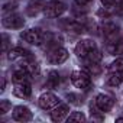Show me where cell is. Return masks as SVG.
Wrapping results in <instances>:
<instances>
[{"mask_svg": "<svg viewBox=\"0 0 123 123\" xmlns=\"http://www.w3.org/2000/svg\"><path fill=\"white\" fill-rule=\"evenodd\" d=\"M5 87H6V80L3 78V80H2V91L5 90Z\"/></svg>", "mask_w": 123, "mask_h": 123, "instance_id": "obj_30", "label": "cell"}, {"mask_svg": "<svg viewBox=\"0 0 123 123\" xmlns=\"http://www.w3.org/2000/svg\"><path fill=\"white\" fill-rule=\"evenodd\" d=\"M64 26L67 28V31H73V32H77V33H81L84 32V26L75 20H65L64 22Z\"/></svg>", "mask_w": 123, "mask_h": 123, "instance_id": "obj_20", "label": "cell"}, {"mask_svg": "<svg viewBox=\"0 0 123 123\" xmlns=\"http://www.w3.org/2000/svg\"><path fill=\"white\" fill-rule=\"evenodd\" d=\"M12 78H13V83H25V81H29L31 74L23 65H20L18 70L13 71V77Z\"/></svg>", "mask_w": 123, "mask_h": 123, "instance_id": "obj_16", "label": "cell"}, {"mask_svg": "<svg viewBox=\"0 0 123 123\" xmlns=\"http://www.w3.org/2000/svg\"><path fill=\"white\" fill-rule=\"evenodd\" d=\"M59 74L56 71H51L46 77V87L48 88H56L59 86Z\"/></svg>", "mask_w": 123, "mask_h": 123, "instance_id": "obj_18", "label": "cell"}, {"mask_svg": "<svg viewBox=\"0 0 123 123\" xmlns=\"http://www.w3.org/2000/svg\"><path fill=\"white\" fill-rule=\"evenodd\" d=\"M45 6H46V0H31L28 3L26 12L29 16H35L41 10H45Z\"/></svg>", "mask_w": 123, "mask_h": 123, "instance_id": "obj_13", "label": "cell"}, {"mask_svg": "<svg viewBox=\"0 0 123 123\" xmlns=\"http://www.w3.org/2000/svg\"><path fill=\"white\" fill-rule=\"evenodd\" d=\"M13 93H15V96L19 97V98H28V97H31V94H32V86L29 84V81H25V83H15Z\"/></svg>", "mask_w": 123, "mask_h": 123, "instance_id": "obj_12", "label": "cell"}, {"mask_svg": "<svg viewBox=\"0 0 123 123\" xmlns=\"http://www.w3.org/2000/svg\"><path fill=\"white\" fill-rule=\"evenodd\" d=\"M116 13L123 15V0H119V3H117V6H116Z\"/></svg>", "mask_w": 123, "mask_h": 123, "instance_id": "obj_29", "label": "cell"}, {"mask_svg": "<svg viewBox=\"0 0 123 123\" xmlns=\"http://www.w3.org/2000/svg\"><path fill=\"white\" fill-rule=\"evenodd\" d=\"M107 71L109 73H123V56H120L116 61H113V62L109 65Z\"/></svg>", "mask_w": 123, "mask_h": 123, "instance_id": "obj_21", "label": "cell"}, {"mask_svg": "<svg viewBox=\"0 0 123 123\" xmlns=\"http://www.w3.org/2000/svg\"><path fill=\"white\" fill-rule=\"evenodd\" d=\"M113 104H114V100H113V97L109 96V94H98V96L96 97V107H97L100 111H103V113L111 110Z\"/></svg>", "mask_w": 123, "mask_h": 123, "instance_id": "obj_9", "label": "cell"}, {"mask_svg": "<svg viewBox=\"0 0 123 123\" xmlns=\"http://www.w3.org/2000/svg\"><path fill=\"white\" fill-rule=\"evenodd\" d=\"M71 83L81 90H87L91 86V77L86 71H74L71 74Z\"/></svg>", "mask_w": 123, "mask_h": 123, "instance_id": "obj_2", "label": "cell"}, {"mask_svg": "<svg viewBox=\"0 0 123 123\" xmlns=\"http://www.w3.org/2000/svg\"><path fill=\"white\" fill-rule=\"evenodd\" d=\"M15 7H16V3H5V5H3V12H5V13H6V12H12Z\"/></svg>", "mask_w": 123, "mask_h": 123, "instance_id": "obj_26", "label": "cell"}, {"mask_svg": "<svg viewBox=\"0 0 123 123\" xmlns=\"http://www.w3.org/2000/svg\"><path fill=\"white\" fill-rule=\"evenodd\" d=\"M12 117L16 122H29V120H32V111L26 106H16L13 109Z\"/></svg>", "mask_w": 123, "mask_h": 123, "instance_id": "obj_10", "label": "cell"}, {"mask_svg": "<svg viewBox=\"0 0 123 123\" xmlns=\"http://www.w3.org/2000/svg\"><path fill=\"white\" fill-rule=\"evenodd\" d=\"M84 59H87L88 61V64H91V62H100V59H101V54L97 51V49H94L87 58H84Z\"/></svg>", "mask_w": 123, "mask_h": 123, "instance_id": "obj_23", "label": "cell"}, {"mask_svg": "<svg viewBox=\"0 0 123 123\" xmlns=\"http://www.w3.org/2000/svg\"><path fill=\"white\" fill-rule=\"evenodd\" d=\"M107 52L110 55H119V54H123V41L122 38L114 41V42H109L107 43Z\"/></svg>", "mask_w": 123, "mask_h": 123, "instance_id": "obj_17", "label": "cell"}, {"mask_svg": "<svg viewBox=\"0 0 123 123\" xmlns=\"http://www.w3.org/2000/svg\"><path fill=\"white\" fill-rule=\"evenodd\" d=\"M70 107L67 104H58L52 111H51V120L52 122H62L68 117Z\"/></svg>", "mask_w": 123, "mask_h": 123, "instance_id": "obj_11", "label": "cell"}, {"mask_svg": "<svg viewBox=\"0 0 123 123\" xmlns=\"http://www.w3.org/2000/svg\"><path fill=\"white\" fill-rule=\"evenodd\" d=\"M22 38H23L28 43H31V45H41V43L43 42L45 35L42 33L41 29L32 28V29H28L26 32H23V33H22Z\"/></svg>", "mask_w": 123, "mask_h": 123, "instance_id": "obj_7", "label": "cell"}, {"mask_svg": "<svg viewBox=\"0 0 123 123\" xmlns=\"http://www.w3.org/2000/svg\"><path fill=\"white\" fill-rule=\"evenodd\" d=\"M91 2H93V0H74V3H75L77 7H86V6H88Z\"/></svg>", "mask_w": 123, "mask_h": 123, "instance_id": "obj_25", "label": "cell"}, {"mask_svg": "<svg viewBox=\"0 0 123 123\" xmlns=\"http://www.w3.org/2000/svg\"><path fill=\"white\" fill-rule=\"evenodd\" d=\"M25 25V19L18 13H6L3 16V26L7 29H20Z\"/></svg>", "mask_w": 123, "mask_h": 123, "instance_id": "obj_3", "label": "cell"}, {"mask_svg": "<svg viewBox=\"0 0 123 123\" xmlns=\"http://www.w3.org/2000/svg\"><path fill=\"white\" fill-rule=\"evenodd\" d=\"M65 10H67V6H65L64 2H61V0H51V2L46 3L43 12L48 18H58Z\"/></svg>", "mask_w": 123, "mask_h": 123, "instance_id": "obj_1", "label": "cell"}, {"mask_svg": "<svg viewBox=\"0 0 123 123\" xmlns=\"http://www.w3.org/2000/svg\"><path fill=\"white\" fill-rule=\"evenodd\" d=\"M29 55H31V52H29L28 49L22 48V46H15V48H12V49L7 51V58H9L10 61L19 59V58H26V56H29Z\"/></svg>", "mask_w": 123, "mask_h": 123, "instance_id": "obj_14", "label": "cell"}, {"mask_svg": "<svg viewBox=\"0 0 123 123\" xmlns=\"http://www.w3.org/2000/svg\"><path fill=\"white\" fill-rule=\"evenodd\" d=\"M2 38H3V52H7V46H9V36H7L6 33H3V35H2Z\"/></svg>", "mask_w": 123, "mask_h": 123, "instance_id": "obj_27", "label": "cell"}, {"mask_svg": "<svg viewBox=\"0 0 123 123\" xmlns=\"http://www.w3.org/2000/svg\"><path fill=\"white\" fill-rule=\"evenodd\" d=\"M103 36L107 41V43L120 39V29H119V26L116 23H113V22H106L103 25Z\"/></svg>", "mask_w": 123, "mask_h": 123, "instance_id": "obj_5", "label": "cell"}, {"mask_svg": "<svg viewBox=\"0 0 123 123\" xmlns=\"http://www.w3.org/2000/svg\"><path fill=\"white\" fill-rule=\"evenodd\" d=\"M10 109H12L10 101H7V100H2V101H0V114H6L7 111H10Z\"/></svg>", "mask_w": 123, "mask_h": 123, "instance_id": "obj_24", "label": "cell"}, {"mask_svg": "<svg viewBox=\"0 0 123 123\" xmlns=\"http://www.w3.org/2000/svg\"><path fill=\"white\" fill-rule=\"evenodd\" d=\"M68 122H84L86 120V116L81 113V111H73L68 117H67Z\"/></svg>", "mask_w": 123, "mask_h": 123, "instance_id": "obj_22", "label": "cell"}, {"mask_svg": "<svg viewBox=\"0 0 123 123\" xmlns=\"http://www.w3.org/2000/svg\"><path fill=\"white\" fill-rule=\"evenodd\" d=\"M96 49V43L91 39H83L75 45V55L80 58H87L93 51Z\"/></svg>", "mask_w": 123, "mask_h": 123, "instance_id": "obj_6", "label": "cell"}, {"mask_svg": "<svg viewBox=\"0 0 123 123\" xmlns=\"http://www.w3.org/2000/svg\"><path fill=\"white\" fill-rule=\"evenodd\" d=\"M123 83V73H109L107 77V84L111 87H116Z\"/></svg>", "mask_w": 123, "mask_h": 123, "instance_id": "obj_19", "label": "cell"}, {"mask_svg": "<svg viewBox=\"0 0 123 123\" xmlns=\"http://www.w3.org/2000/svg\"><path fill=\"white\" fill-rule=\"evenodd\" d=\"M116 122H119V123H120V122H123V117H119V119H116Z\"/></svg>", "mask_w": 123, "mask_h": 123, "instance_id": "obj_31", "label": "cell"}, {"mask_svg": "<svg viewBox=\"0 0 123 123\" xmlns=\"http://www.w3.org/2000/svg\"><path fill=\"white\" fill-rule=\"evenodd\" d=\"M100 2H101V5L104 7H111V6H114L116 0H100Z\"/></svg>", "mask_w": 123, "mask_h": 123, "instance_id": "obj_28", "label": "cell"}, {"mask_svg": "<svg viewBox=\"0 0 123 123\" xmlns=\"http://www.w3.org/2000/svg\"><path fill=\"white\" fill-rule=\"evenodd\" d=\"M67 59H68V51L65 48H61V46L54 48L49 52V55H48V61H49L51 64H55V65L65 62Z\"/></svg>", "mask_w": 123, "mask_h": 123, "instance_id": "obj_8", "label": "cell"}, {"mask_svg": "<svg viewBox=\"0 0 123 123\" xmlns=\"http://www.w3.org/2000/svg\"><path fill=\"white\" fill-rule=\"evenodd\" d=\"M38 104L43 110H54L59 104V98L55 94H52V93H43L38 98Z\"/></svg>", "mask_w": 123, "mask_h": 123, "instance_id": "obj_4", "label": "cell"}, {"mask_svg": "<svg viewBox=\"0 0 123 123\" xmlns=\"http://www.w3.org/2000/svg\"><path fill=\"white\" fill-rule=\"evenodd\" d=\"M22 65L29 71L31 75H38V74H39V64L36 62V59H35L32 55H29V56L25 58V62H23Z\"/></svg>", "mask_w": 123, "mask_h": 123, "instance_id": "obj_15", "label": "cell"}]
</instances>
